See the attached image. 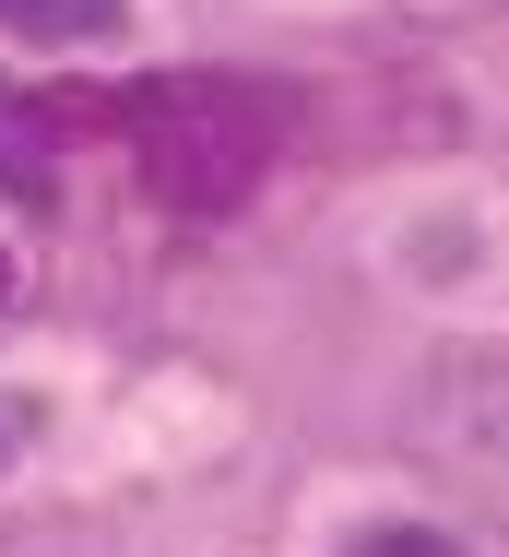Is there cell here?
Segmentation results:
<instances>
[{"mask_svg": "<svg viewBox=\"0 0 509 557\" xmlns=\"http://www.w3.org/2000/svg\"><path fill=\"white\" fill-rule=\"evenodd\" d=\"M344 557H462L450 534H426V522H380V534H356Z\"/></svg>", "mask_w": 509, "mask_h": 557, "instance_id": "cell-5", "label": "cell"}, {"mask_svg": "<svg viewBox=\"0 0 509 557\" xmlns=\"http://www.w3.org/2000/svg\"><path fill=\"white\" fill-rule=\"evenodd\" d=\"M0 297H12V249H0Z\"/></svg>", "mask_w": 509, "mask_h": 557, "instance_id": "cell-7", "label": "cell"}, {"mask_svg": "<svg viewBox=\"0 0 509 557\" xmlns=\"http://www.w3.org/2000/svg\"><path fill=\"white\" fill-rule=\"evenodd\" d=\"M48 143H60V131L36 119V96H0V178H12V190H48Z\"/></svg>", "mask_w": 509, "mask_h": 557, "instance_id": "cell-3", "label": "cell"}, {"mask_svg": "<svg viewBox=\"0 0 509 557\" xmlns=\"http://www.w3.org/2000/svg\"><path fill=\"white\" fill-rule=\"evenodd\" d=\"M107 119L131 131L154 202H178V214H237L261 190L273 143H285V108L249 96V84H142V96H119Z\"/></svg>", "mask_w": 509, "mask_h": 557, "instance_id": "cell-1", "label": "cell"}, {"mask_svg": "<svg viewBox=\"0 0 509 557\" xmlns=\"http://www.w3.org/2000/svg\"><path fill=\"white\" fill-rule=\"evenodd\" d=\"M414 450L450 486H474V510L509 522V368H438L414 404Z\"/></svg>", "mask_w": 509, "mask_h": 557, "instance_id": "cell-2", "label": "cell"}, {"mask_svg": "<svg viewBox=\"0 0 509 557\" xmlns=\"http://www.w3.org/2000/svg\"><path fill=\"white\" fill-rule=\"evenodd\" d=\"M12 440H24V404H0V450H12Z\"/></svg>", "mask_w": 509, "mask_h": 557, "instance_id": "cell-6", "label": "cell"}, {"mask_svg": "<svg viewBox=\"0 0 509 557\" xmlns=\"http://www.w3.org/2000/svg\"><path fill=\"white\" fill-rule=\"evenodd\" d=\"M119 12H131V0H0V24H12V36H48V48H60V36H107Z\"/></svg>", "mask_w": 509, "mask_h": 557, "instance_id": "cell-4", "label": "cell"}]
</instances>
